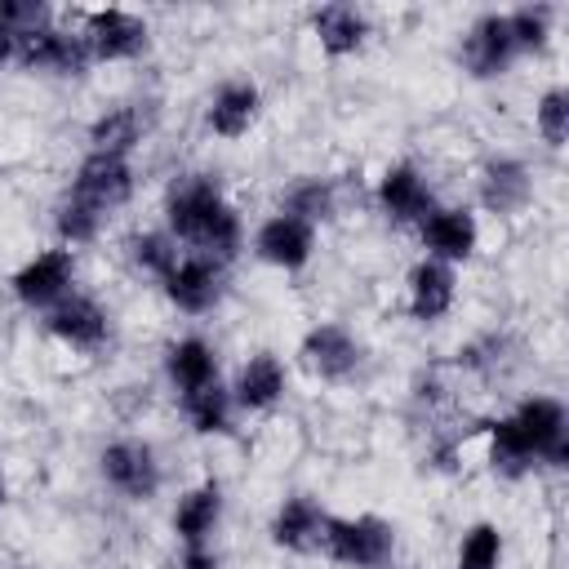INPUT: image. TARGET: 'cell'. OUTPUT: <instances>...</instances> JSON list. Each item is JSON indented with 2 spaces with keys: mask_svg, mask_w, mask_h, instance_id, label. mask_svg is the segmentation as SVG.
Segmentation results:
<instances>
[{
  "mask_svg": "<svg viewBox=\"0 0 569 569\" xmlns=\"http://www.w3.org/2000/svg\"><path fill=\"white\" fill-rule=\"evenodd\" d=\"M164 218H169V236L191 244V253L227 262L240 249V213L222 200L218 182L204 173H191L169 191Z\"/></svg>",
  "mask_w": 569,
  "mask_h": 569,
  "instance_id": "6da1fadb",
  "label": "cell"
},
{
  "mask_svg": "<svg viewBox=\"0 0 569 569\" xmlns=\"http://www.w3.org/2000/svg\"><path fill=\"white\" fill-rule=\"evenodd\" d=\"M338 565L351 569H382L396 547V529L382 516H329L325 542H320Z\"/></svg>",
  "mask_w": 569,
  "mask_h": 569,
  "instance_id": "7a4b0ae2",
  "label": "cell"
},
{
  "mask_svg": "<svg viewBox=\"0 0 569 569\" xmlns=\"http://www.w3.org/2000/svg\"><path fill=\"white\" fill-rule=\"evenodd\" d=\"M511 422L520 427V436L529 440L533 449V462H547V467H565L569 462V427H565V405L551 400V396H529Z\"/></svg>",
  "mask_w": 569,
  "mask_h": 569,
  "instance_id": "3957f363",
  "label": "cell"
},
{
  "mask_svg": "<svg viewBox=\"0 0 569 569\" xmlns=\"http://www.w3.org/2000/svg\"><path fill=\"white\" fill-rule=\"evenodd\" d=\"M84 49L98 62H124L147 49V22L129 9H93L84 18Z\"/></svg>",
  "mask_w": 569,
  "mask_h": 569,
  "instance_id": "277c9868",
  "label": "cell"
},
{
  "mask_svg": "<svg viewBox=\"0 0 569 569\" xmlns=\"http://www.w3.org/2000/svg\"><path fill=\"white\" fill-rule=\"evenodd\" d=\"M13 62H18V67H31V71L76 76V71H84L93 58H89V49H84V36H67V31H58V27L49 22V27H40V31L18 36Z\"/></svg>",
  "mask_w": 569,
  "mask_h": 569,
  "instance_id": "5b68a950",
  "label": "cell"
},
{
  "mask_svg": "<svg viewBox=\"0 0 569 569\" xmlns=\"http://www.w3.org/2000/svg\"><path fill=\"white\" fill-rule=\"evenodd\" d=\"M133 191V169L124 156H102V151H89L76 169V182H71V196L93 204V209H116L124 204Z\"/></svg>",
  "mask_w": 569,
  "mask_h": 569,
  "instance_id": "8992f818",
  "label": "cell"
},
{
  "mask_svg": "<svg viewBox=\"0 0 569 569\" xmlns=\"http://www.w3.org/2000/svg\"><path fill=\"white\" fill-rule=\"evenodd\" d=\"M102 476L111 489H120L124 498H151L160 489V462L151 453V445L142 440H116L102 449Z\"/></svg>",
  "mask_w": 569,
  "mask_h": 569,
  "instance_id": "52a82bcc",
  "label": "cell"
},
{
  "mask_svg": "<svg viewBox=\"0 0 569 569\" xmlns=\"http://www.w3.org/2000/svg\"><path fill=\"white\" fill-rule=\"evenodd\" d=\"M71 276H76L71 249H44V253H36V258L13 276V293H18L22 307H53V302L67 298Z\"/></svg>",
  "mask_w": 569,
  "mask_h": 569,
  "instance_id": "ba28073f",
  "label": "cell"
},
{
  "mask_svg": "<svg viewBox=\"0 0 569 569\" xmlns=\"http://www.w3.org/2000/svg\"><path fill=\"white\" fill-rule=\"evenodd\" d=\"M164 293L178 311H209L222 293V262L218 258H204V253H182L178 267L164 276Z\"/></svg>",
  "mask_w": 569,
  "mask_h": 569,
  "instance_id": "9c48e42d",
  "label": "cell"
},
{
  "mask_svg": "<svg viewBox=\"0 0 569 569\" xmlns=\"http://www.w3.org/2000/svg\"><path fill=\"white\" fill-rule=\"evenodd\" d=\"M516 58V40H511V27H507V13H485L471 22L467 40H462V62L476 80H489V76H502Z\"/></svg>",
  "mask_w": 569,
  "mask_h": 569,
  "instance_id": "30bf717a",
  "label": "cell"
},
{
  "mask_svg": "<svg viewBox=\"0 0 569 569\" xmlns=\"http://www.w3.org/2000/svg\"><path fill=\"white\" fill-rule=\"evenodd\" d=\"M298 356H302V369L325 378V382H338V378H347L360 365V347H356V338L342 325H316L302 338Z\"/></svg>",
  "mask_w": 569,
  "mask_h": 569,
  "instance_id": "8fae6325",
  "label": "cell"
},
{
  "mask_svg": "<svg viewBox=\"0 0 569 569\" xmlns=\"http://www.w3.org/2000/svg\"><path fill=\"white\" fill-rule=\"evenodd\" d=\"M418 231H422V244L436 262H462V258H471V249L480 240L471 209H431L418 222Z\"/></svg>",
  "mask_w": 569,
  "mask_h": 569,
  "instance_id": "7c38bea8",
  "label": "cell"
},
{
  "mask_svg": "<svg viewBox=\"0 0 569 569\" xmlns=\"http://www.w3.org/2000/svg\"><path fill=\"white\" fill-rule=\"evenodd\" d=\"M253 249H258L262 262L284 267V271H298L311 258V249H316V227H307V222H298L289 213H276V218H267L258 227Z\"/></svg>",
  "mask_w": 569,
  "mask_h": 569,
  "instance_id": "4fadbf2b",
  "label": "cell"
},
{
  "mask_svg": "<svg viewBox=\"0 0 569 569\" xmlns=\"http://www.w3.org/2000/svg\"><path fill=\"white\" fill-rule=\"evenodd\" d=\"M49 333H53L58 342H67L71 351H93V347H102V338H107V311H102L93 298L67 293L62 302L49 307Z\"/></svg>",
  "mask_w": 569,
  "mask_h": 569,
  "instance_id": "5bb4252c",
  "label": "cell"
},
{
  "mask_svg": "<svg viewBox=\"0 0 569 569\" xmlns=\"http://www.w3.org/2000/svg\"><path fill=\"white\" fill-rule=\"evenodd\" d=\"M378 204L396 222H422L431 213V191L413 164H391L378 178Z\"/></svg>",
  "mask_w": 569,
  "mask_h": 569,
  "instance_id": "9a60e30c",
  "label": "cell"
},
{
  "mask_svg": "<svg viewBox=\"0 0 569 569\" xmlns=\"http://www.w3.org/2000/svg\"><path fill=\"white\" fill-rule=\"evenodd\" d=\"M325 525H329V516L320 511L316 498H284L271 520V538L284 551H316L325 542Z\"/></svg>",
  "mask_w": 569,
  "mask_h": 569,
  "instance_id": "2e32d148",
  "label": "cell"
},
{
  "mask_svg": "<svg viewBox=\"0 0 569 569\" xmlns=\"http://www.w3.org/2000/svg\"><path fill=\"white\" fill-rule=\"evenodd\" d=\"M258 107H262V93L253 80H227L209 98V129L218 138H240L258 120Z\"/></svg>",
  "mask_w": 569,
  "mask_h": 569,
  "instance_id": "e0dca14e",
  "label": "cell"
},
{
  "mask_svg": "<svg viewBox=\"0 0 569 569\" xmlns=\"http://www.w3.org/2000/svg\"><path fill=\"white\" fill-rule=\"evenodd\" d=\"M529 191H533V182H529V169L520 160L502 156V160H489L480 169V204L489 213H520L529 204Z\"/></svg>",
  "mask_w": 569,
  "mask_h": 569,
  "instance_id": "ac0fdd59",
  "label": "cell"
},
{
  "mask_svg": "<svg viewBox=\"0 0 569 569\" xmlns=\"http://www.w3.org/2000/svg\"><path fill=\"white\" fill-rule=\"evenodd\" d=\"M311 31H316V40H320L325 53L347 58V53H356L365 44L369 22H365V13L356 4H320L311 13Z\"/></svg>",
  "mask_w": 569,
  "mask_h": 569,
  "instance_id": "d6986e66",
  "label": "cell"
},
{
  "mask_svg": "<svg viewBox=\"0 0 569 569\" xmlns=\"http://www.w3.org/2000/svg\"><path fill=\"white\" fill-rule=\"evenodd\" d=\"M449 307H453V271H449V262H436V258L418 262L409 271V311H413V320H440Z\"/></svg>",
  "mask_w": 569,
  "mask_h": 569,
  "instance_id": "ffe728a7",
  "label": "cell"
},
{
  "mask_svg": "<svg viewBox=\"0 0 569 569\" xmlns=\"http://www.w3.org/2000/svg\"><path fill=\"white\" fill-rule=\"evenodd\" d=\"M218 516H222V489H218L213 480H204V485H196L191 493L178 498L173 533L182 538V547H200V542H209Z\"/></svg>",
  "mask_w": 569,
  "mask_h": 569,
  "instance_id": "44dd1931",
  "label": "cell"
},
{
  "mask_svg": "<svg viewBox=\"0 0 569 569\" xmlns=\"http://www.w3.org/2000/svg\"><path fill=\"white\" fill-rule=\"evenodd\" d=\"M164 369H169V382L178 387V396L218 382V356L204 338H178L164 356Z\"/></svg>",
  "mask_w": 569,
  "mask_h": 569,
  "instance_id": "7402d4cb",
  "label": "cell"
},
{
  "mask_svg": "<svg viewBox=\"0 0 569 569\" xmlns=\"http://www.w3.org/2000/svg\"><path fill=\"white\" fill-rule=\"evenodd\" d=\"M284 396V365L271 356V351H258V356H249V365L240 369V378H236V391H231V400L240 405V409H271L276 400Z\"/></svg>",
  "mask_w": 569,
  "mask_h": 569,
  "instance_id": "603a6c76",
  "label": "cell"
},
{
  "mask_svg": "<svg viewBox=\"0 0 569 569\" xmlns=\"http://www.w3.org/2000/svg\"><path fill=\"white\" fill-rule=\"evenodd\" d=\"M138 138H142V116L133 107H111L89 124V142L102 156H129Z\"/></svg>",
  "mask_w": 569,
  "mask_h": 569,
  "instance_id": "cb8c5ba5",
  "label": "cell"
},
{
  "mask_svg": "<svg viewBox=\"0 0 569 569\" xmlns=\"http://www.w3.org/2000/svg\"><path fill=\"white\" fill-rule=\"evenodd\" d=\"M231 405H236L231 391L218 387V382H209V387L182 396V413H187V422H191L200 436H218V431H227V427H231Z\"/></svg>",
  "mask_w": 569,
  "mask_h": 569,
  "instance_id": "d4e9b609",
  "label": "cell"
},
{
  "mask_svg": "<svg viewBox=\"0 0 569 569\" xmlns=\"http://www.w3.org/2000/svg\"><path fill=\"white\" fill-rule=\"evenodd\" d=\"M489 462L502 476H525L533 467V449H529V440L520 436V427L511 418L489 422Z\"/></svg>",
  "mask_w": 569,
  "mask_h": 569,
  "instance_id": "484cf974",
  "label": "cell"
},
{
  "mask_svg": "<svg viewBox=\"0 0 569 569\" xmlns=\"http://www.w3.org/2000/svg\"><path fill=\"white\" fill-rule=\"evenodd\" d=\"M284 213L298 218V222H307V227L325 222V218L333 213V187L320 182V178H302V182H293V187L284 191Z\"/></svg>",
  "mask_w": 569,
  "mask_h": 569,
  "instance_id": "4316f807",
  "label": "cell"
},
{
  "mask_svg": "<svg viewBox=\"0 0 569 569\" xmlns=\"http://www.w3.org/2000/svg\"><path fill=\"white\" fill-rule=\"evenodd\" d=\"M502 565V533L498 525L480 520L458 542V569H498Z\"/></svg>",
  "mask_w": 569,
  "mask_h": 569,
  "instance_id": "83f0119b",
  "label": "cell"
},
{
  "mask_svg": "<svg viewBox=\"0 0 569 569\" xmlns=\"http://www.w3.org/2000/svg\"><path fill=\"white\" fill-rule=\"evenodd\" d=\"M129 253H133V262L142 267V271H151L156 280H164L173 267H178V240L173 236H164V231H142V236H133V244H129Z\"/></svg>",
  "mask_w": 569,
  "mask_h": 569,
  "instance_id": "f1b7e54d",
  "label": "cell"
},
{
  "mask_svg": "<svg viewBox=\"0 0 569 569\" xmlns=\"http://www.w3.org/2000/svg\"><path fill=\"white\" fill-rule=\"evenodd\" d=\"M53 222H58V236H62L67 244H84V240L98 236V227H102V209H93V204L67 196V200L58 204V218H53Z\"/></svg>",
  "mask_w": 569,
  "mask_h": 569,
  "instance_id": "f546056e",
  "label": "cell"
},
{
  "mask_svg": "<svg viewBox=\"0 0 569 569\" xmlns=\"http://www.w3.org/2000/svg\"><path fill=\"white\" fill-rule=\"evenodd\" d=\"M533 120H538V133L551 142V147H565V138H569V93L556 84V89H547L542 98H538V107H533Z\"/></svg>",
  "mask_w": 569,
  "mask_h": 569,
  "instance_id": "4dcf8cb0",
  "label": "cell"
},
{
  "mask_svg": "<svg viewBox=\"0 0 569 569\" xmlns=\"http://www.w3.org/2000/svg\"><path fill=\"white\" fill-rule=\"evenodd\" d=\"M547 22H551V9H542V4L511 9V13H507V27H511V40H516V53L542 49V44H547Z\"/></svg>",
  "mask_w": 569,
  "mask_h": 569,
  "instance_id": "1f68e13d",
  "label": "cell"
},
{
  "mask_svg": "<svg viewBox=\"0 0 569 569\" xmlns=\"http://www.w3.org/2000/svg\"><path fill=\"white\" fill-rule=\"evenodd\" d=\"M0 27L13 31V36L40 31V27H49V4H40V0H4L0 4Z\"/></svg>",
  "mask_w": 569,
  "mask_h": 569,
  "instance_id": "d6a6232c",
  "label": "cell"
},
{
  "mask_svg": "<svg viewBox=\"0 0 569 569\" xmlns=\"http://www.w3.org/2000/svg\"><path fill=\"white\" fill-rule=\"evenodd\" d=\"M182 569H218L213 547H209V542H200V547H182Z\"/></svg>",
  "mask_w": 569,
  "mask_h": 569,
  "instance_id": "836d02e7",
  "label": "cell"
},
{
  "mask_svg": "<svg viewBox=\"0 0 569 569\" xmlns=\"http://www.w3.org/2000/svg\"><path fill=\"white\" fill-rule=\"evenodd\" d=\"M4 493H9V489H4V476H0V507H4Z\"/></svg>",
  "mask_w": 569,
  "mask_h": 569,
  "instance_id": "e575fe53",
  "label": "cell"
}]
</instances>
